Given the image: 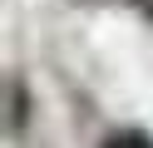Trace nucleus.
I'll list each match as a JSON object with an SVG mask.
<instances>
[{
	"mask_svg": "<svg viewBox=\"0 0 153 148\" xmlns=\"http://www.w3.org/2000/svg\"><path fill=\"white\" fill-rule=\"evenodd\" d=\"M109 148H153V143L138 138V133H119V138H109Z\"/></svg>",
	"mask_w": 153,
	"mask_h": 148,
	"instance_id": "f257e3e1",
	"label": "nucleus"
},
{
	"mask_svg": "<svg viewBox=\"0 0 153 148\" xmlns=\"http://www.w3.org/2000/svg\"><path fill=\"white\" fill-rule=\"evenodd\" d=\"M138 10H143V15H153V0H138Z\"/></svg>",
	"mask_w": 153,
	"mask_h": 148,
	"instance_id": "f03ea898",
	"label": "nucleus"
}]
</instances>
